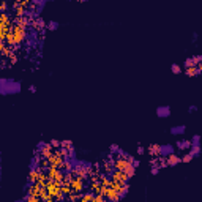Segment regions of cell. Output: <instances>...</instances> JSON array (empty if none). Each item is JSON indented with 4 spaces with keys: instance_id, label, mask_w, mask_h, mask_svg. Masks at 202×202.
<instances>
[{
    "instance_id": "cell-1",
    "label": "cell",
    "mask_w": 202,
    "mask_h": 202,
    "mask_svg": "<svg viewBox=\"0 0 202 202\" xmlns=\"http://www.w3.org/2000/svg\"><path fill=\"white\" fill-rule=\"evenodd\" d=\"M70 186H71V189H73L74 193L82 191V189H84V178H81V177L73 178V180L70 182Z\"/></svg>"
},
{
    "instance_id": "cell-2",
    "label": "cell",
    "mask_w": 202,
    "mask_h": 202,
    "mask_svg": "<svg viewBox=\"0 0 202 202\" xmlns=\"http://www.w3.org/2000/svg\"><path fill=\"white\" fill-rule=\"evenodd\" d=\"M112 180L119 182V183H126L128 177H126V174L123 172V171H115L114 174H112Z\"/></svg>"
},
{
    "instance_id": "cell-3",
    "label": "cell",
    "mask_w": 202,
    "mask_h": 202,
    "mask_svg": "<svg viewBox=\"0 0 202 202\" xmlns=\"http://www.w3.org/2000/svg\"><path fill=\"white\" fill-rule=\"evenodd\" d=\"M177 163H180V158H178L175 153L169 155V156H167V160H166V164H167V166H175Z\"/></svg>"
},
{
    "instance_id": "cell-4",
    "label": "cell",
    "mask_w": 202,
    "mask_h": 202,
    "mask_svg": "<svg viewBox=\"0 0 202 202\" xmlns=\"http://www.w3.org/2000/svg\"><path fill=\"white\" fill-rule=\"evenodd\" d=\"M41 155L46 156V158H49L51 155H52V149H51V145H43L41 149Z\"/></svg>"
},
{
    "instance_id": "cell-5",
    "label": "cell",
    "mask_w": 202,
    "mask_h": 202,
    "mask_svg": "<svg viewBox=\"0 0 202 202\" xmlns=\"http://www.w3.org/2000/svg\"><path fill=\"white\" fill-rule=\"evenodd\" d=\"M149 153L150 155H160L161 153V147L160 145H152V147H149Z\"/></svg>"
},
{
    "instance_id": "cell-6",
    "label": "cell",
    "mask_w": 202,
    "mask_h": 202,
    "mask_svg": "<svg viewBox=\"0 0 202 202\" xmlns=\"http://www.w3.org/2000/svg\"><path fill=\"white\" fill-rule=\"evenodd\" d=\"M93 201V194H84L79 198V202H92Z\"/></svg>"
},
{
    "instance_id": "cell-7",
    "label": "cell",
    "mask_w": 202,
    "mask_h": 202,
    "mask_svg": "<svg viewBox=\"0 0 202 202\" xmlns=\"http://www.w3.org/2000/svg\"><path fill=\"white\" fill-rule=\"evenodd\" d=\"M123 172L126 174V177H128V178H130V177H133V174H134V166H133V164H130V166H128V167H126V169L123 171Z\"/></svg>"
},
{
    "instance_id": "cell-8",
    "label": "cell",
    "mask_w": 202,
    "mask_h": 202,
    "mask_svg": "<svg viewBox=\"0 0 202 202\" xmlns=\"http://www.w3.org/2000/svg\"><path fill=\"white\" fill-rule=\"evenodd\" d=\"M198 68H194V66H188V70H186V74L188 76H196V74H198Z\"/></svg>"
},
{
    "instance_id": "cell-9",
    "label": "cell",
    "mask_w": 202,
    "mask_h": 202,
    "mask_svg": "<svg viewBox=\"0 0 202 202\" xmlns=\"http://www.w3.org/2000/svg\"><path fill=\"white\" fill-rule=\"evenodd\" d=\"M7 8H8V3L0 2V11H2V13H5V11H7Z\"/></svg>"
},
{
    "instance_id": "cell-10",
    "label": "cell",
    "mask_w": 202,
    "mask_h": 202,
    "mask_svg": "<svg viewBox=\"0 0 202 202\" xmlns=\"http://www.w3.org/2000/svg\"><path fill=\"white\" fill-rule=\"evenodd\" d=\"M191 160H193V155H185L182 161H185V163H188V161H191Z\"/></svg>"
},
{
    "instance_id": "cell-11",
    "label": "cell",
    "mask_w": 202,
    "mask_h": 202,
    "mask_svg": "<svg viewBox=\"0 0 202 202\" xmlns=\"http://www.w3.org/2000/svg\"><path fill=\"white\" fill-rule=\"evenodd\" d=\"M5 49H7V48H5L3 41H0V54H2V52H5Z\"/></svg>"
},
{
    "instance_id": "cell-12",
    "label": "cell",
    "mask_w": 202,
    "mask_h": 202,
    "mask_svg": "<svg viewBox=\"0 0 202 202\" xmlns=\"http://www.w3.org/2000/svg\"><path fill=\"white\" fill-rule=\"evenodd\" d=\"M172 71H174V73H180V68H178L177 65H174V66H172Z\"/></svg>"
},
{
    "instance_id": "cell-13",
    "label": "cell",
    "mask_w": 202,
    "mask_h": 202,
    "mask_svg": "<svg viewBox=\"0 0 202 202\" xmlns=\"http://www.w3.org/2000/svg\"><path fill=\"white\" fill-rule=\"evenodd\" d=\"M51 144H52V145H54V147H57V145H60V144H59L57 141H52V142H51Z\"/></svg>"
}]
</instances>
